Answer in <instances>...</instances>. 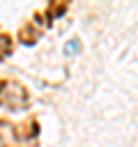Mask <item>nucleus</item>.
<instances>
[{
    "instance_id": "obj_1",
    "label": "nucleus",
    "mask_w": 138,
    "mask_h": 147,
    "mask_svg": "<svg viewBox=\"0 0 138 147\" xmlns=\"http://www.w3.org/2000/svg\"><path fill=\"white\" fill-rule=\"evenodd\" d=\"M78 48H80V41H78V39H71V41L67 44V53H76Z\"/></svg>"
}]
</instances>
